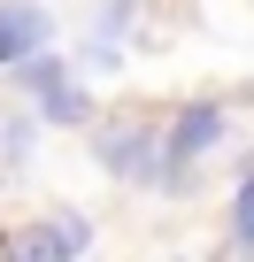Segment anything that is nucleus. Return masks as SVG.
Instances as JSON below:
<instances>
[{
    "instance_id": "2",
    "label": "nucleus",
    "mask_w": 254,
    "mask_h": 262,
    "mask_svg": "<svg viewBox=\"0 0 254 262\" xmlns=\"http://www.w3.org/2000/svg\"><path fill=\"white\" fill-rule=\"evenodd\" d=\"M223 108L216 100H185L177 108V123H170V139H162V162H200L208 147H223ZM162 185H170V170H162Z\"/></svg>"
},
{
    "instance_id": "3",
    "label": "nucleus",
    "mask_w": 254,
    "mask_h": 262,
    "mask_svg": "<svg viewBox=\"0 0 254 262\" xmlns=\"http://www.w3.org/2000/svg\"><path fill=\"white\" fill-rule=\"evenodd\" d=\"M47 39H54V24H47L39 0H0V70H16V62L39 54Z\"/></svg>"
},
{
    "instance_id": "6",
    "label": "nucleus",
    "mask_w": 254,
    "mask_h": 262,
    "mask_svg": "<svg viewBox=\"0 0 254 262\" xmlns=\"http://www.w3.org/2000/svg\"><path fill=\"white\" fill-rule=\"evenodd\" d=\"M231 247L254 254V162L239 170V201H231Z\"/></svg>"
},
{
    "instance_id": "7",
    "label": "nucleus",
    "mask_w": 254,
    "mask_h": 262,
    "mask_svg": "<svg viewBox=\"0 0 254 262\" xmlns=\"http://www.w3.org/2000/svg\"><path fill=\"white\" fill-rule=\"evenodd\" d=\"M0 155H31V123H8V131H0Z\"/></svg>"
},
{
    "instance_id": "4",
    "label": "nucleus",
    "mask_w": 254,
    "mask_h": 262,
    "mask_svg": "<svg viewBox=\"0 0 254 262\" xmlns=\"http://www.w3.org/2000/svg\"><path fill=\"white\" fill-rule=\"evenodd\" d=\"M93 247V231H85V216H47L39 231H24V239H8V254H85Z\"/></svg>"
},
{
    "instance_id": "5",
    "label": "nucleus",
    "mask_w": 254,
    "mask_h": 262,
    "mask_svg": "<svg viewBox=\"0 0 254 262\" xmlns=\"http://www.w3.org/2000/svg\"><path fill=\"white\" fill-rule=\"evenodd\" d=\"M31 93H39L31 108H39L47 123H85V93H77L70 77H47V85H31Z\"/></svg>"
},
{
    "instance_id": "1",
    "label": "nucleus",
    "mask_w": 254,
    "mask_h": 262,
    "mask_svg": "<svg viewBox=\"0 0 254 262\" xmlns=\"http://www.w3.org/2000/svg\"><path fill=\"white\" fill-rule=\"evenodd\" d=\"M93 147H100V170H116L123 185H162V170H170L162 162V139L147 123H108Z\"/></svg>"
}]
</instances>
